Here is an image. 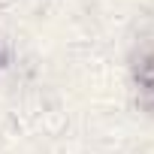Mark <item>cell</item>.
Segmentation results:
<instances>
[{"mask_svg": "<svg viewBox=\"0 0 154 154\" xmlns=\"http://www.w3.org/2000/svg\"><path fill=\"white\" fill-rule=\"evenodd\" d=\"M136 79L142 85V94H145V103L154 106V48H148L136 66Z\"/></svg>", "mask_w": 154, "mask_h": 154, "instance_id": "obj_1", "label": "cell"}]
</instances>
